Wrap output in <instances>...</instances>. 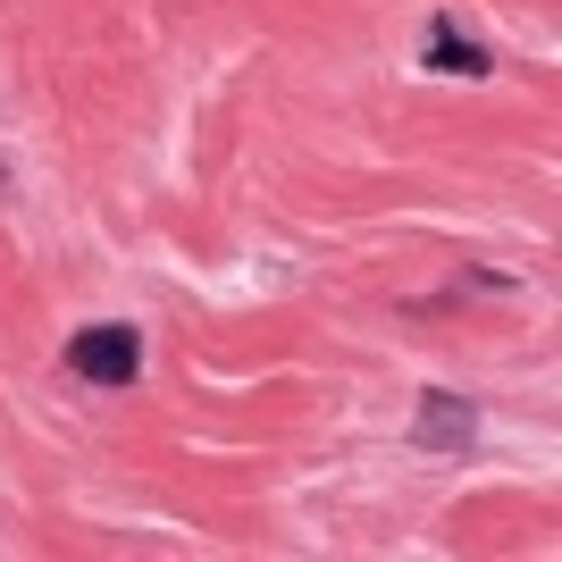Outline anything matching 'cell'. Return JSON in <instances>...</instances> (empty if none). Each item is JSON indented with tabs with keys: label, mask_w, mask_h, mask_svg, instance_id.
Returning <instances> with one entry per match:
<instances>
[{
	"label": "cell",
	"mask_w": 562,
	"mask_h": 562,
	"mask_svg": "<svg viewBox=\"0 0 562 562\" xmlns=\"http://www.w3.org/2000/svg\"><path fill=\"white\" fill-rule=\"evenodd\" d=\"M68 370L93 378V386H126V378L143 370V345H135L126 328H85V336L68 345Z\"/></svg>",
	"instance_id": "1"
}]
</instances>
